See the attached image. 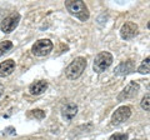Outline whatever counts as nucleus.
<instances>
[{"instance_id":"f257e3e1","label":"nucleus","mask_w":150,"mask_h":140,"mask_svg":"<svg viewBox=\"0 0 150 140\" xmlns=\"http://www.w3.org/2000/svg\"><path fill=\"white\" fill-rule=\"evenodd\" d=\"M65 8H67V10L73 16H75L80 21H86L89 19V16H90L86 4L81 1V0H69V1H65Z\"/></svg>"},{"instance_id":"f03ea898","label":"nucleus","mask_w":150,"mask_h":140,"mask_svg":"<svg viewBox=\"0 0 150 140\" xmlns=\"http://www.w3.org/2000/svg\"><path fill=\"white\" fill-rule=\"evenodd\" d=\"M86 59L83 57H78L75 58L71 63H70L67 69H65V76H67L69 80H75L79 76H81V74L84 73V70L86 68Z\"/></svg>"},{"instance_id":"7ed1b4c3","label":"nucleus","mask_w":150,"mask_h":140,"mask_svg":"<svg viewBox=\"0 0 150 140\" xmlns=\"http://www.w3.org/2000/svg\"><path fill=\"white\" fill-rule=\"evenodd\" d=\"M111 64H112V55L109 51H101V53L98 54L95 59H94L93 69L95 73L101 74V73H104Z\"/></svg>"},{"instance_id":"20e7f679","label":"nucleus","mask_w":150,"mask_h":140,"mask_svg":"<svg viewBox=\"0 0 150 140\" xmlns=\"http://www.w3.org/2000/svg\"><path fill=\"white\" fill-rule=\"evenodd\" d=\"M54 45H53V41L49 40V39H40L35 41V44L31 46V53L35 57H46V55L50 54V51L53 50Z\"/></svg>"},{"instance_id":"39448f33","label":"nucleus","mask_w":150,"mask_h":140,"mask_svg":"<svg viewBox=\"0 0 150 140\" xmlns=\"http://www.w3.org/2000/svg\"><path fill=\"white\" fill-rule=\"evenodd\" d=\"M20 23V14L19 13H13L9 16H6L5 19L1 21V25H0V29L5 34H10L13 30L16 29V26Z\"/></svg>"},{"instance_id":"423d86ee","label":"nucleus","mask_w":150,"mask_h":140,"mask_svg":"<svg viewBox=\"0 0 150 140\" xmlns=\"http://www.w3.org/2000/svg\"><path fill=\"white\" fill-rule=\"evenodd\" d=\"M131 116V109L129 106L123 105L116 109L111 115V125H119L126 121Z\"/></svg>"},{"instance_id":"0eeeda50","label":"nucleus","mask_w":150,"mask_h":140,"mask_svg":"<svg viewBox=\"0 0 150 140\" xmlns=\"http://www.w3.org/2000/svg\"><path fill=\"white\" fill-rule=\"evenodd\" d=\"M138 31H139V28L134 21H126L120 29V36L124 40H131L138 35Z\"/></svg>"},{"instance_id":"6e6552de","label":"nucleus","mask_w":150,"mask_h":140,"mask_svg":"<svg viewBox=\"0 0 150 140\" xmlns=\"http://www.w3.org/2000/svg\"><path fill=\"white\" fill-rule=\"evenodd\" d=\"M139 89H140V85L138 83L130 81L123 89V91L118 95V100L123 101V100H126V99H130V98H134L139 93Z\"/></svg>"},{"instance_id":"1a4fd4ad","label":"nucleus","mask_w":150,"mask_h":140,"mask_svg":"<svg viewBox=\"0 0 150 140\" xmlns=\"http://www.w3.org/2000/svg\"><path fill=\"white\" fill-rule=\"evenodd\" d=\"M48 86H49V84H48V81H45V80L35 81V83L30 84L29 93L31 95H40V94H43V93H45V90L48 89Z\"/></svg>"},{"instance_id":"9d476101","label":"nucleus","mask_w":150,"mask_h":140,"mask_svg":"<svg viewBox=\"0 0 150 140\" xmlns=\"http://www.w3.org/2000/svg\"><path fill=\"white\" fill-rule=\"evenodd\" d=\"M76 114H78V106L75 104H73V103H68V104L64 105L63 109H62V115L67 121L73 120V118Z\"/></svg>"},{"instance_id":"9b49d317","label":"nucleus","mask_w":150,"mask_h":140,"mask_svg":"<svg viewBox=\"0 0 150 140\" xmlns=\"http://www.w3.org/2000/svg\"><path fill=\"white\" fill-rule=\"evenodd\" d=\"M15 69V62L13 59H8L5 62L0 63V78H5L14 71Z\"/></svg>"},{"instance_id":"f8f14e48","label":"nucleus","mask_w":150,"mask_h":140,"mask_svg":"<svg viewBox=\"0 0 150 140\" xmlns=\"http://www.w3.org/2000/svg\"><path fill=\"white\" fill-rule=\"evenodd\" d=\"M115 74H118V75H128V74L133 73L134 71V63L133 60H126V62L121 63L118 68L115 70Z\"/></svg>"},{"instance_id":"ddd939ff","label":"nucleus","mask_w":150,"mask_h":140,"mask_svg":"<svg viewBox=\"0 0 150 140\" xmlns=\"http://www.w3.org/2000/svg\"><path fill=\"white\" fill-rule=\"evenodd\" d=\"M11 49H13V43L10 40L1 41V43H0V58H1L5 53H8L9 50H11Z\"/></svg>"},{"instance_id":"4468645a","label":"nucleus","mask_w":150,"mask_h":140,"mask_svg":"<svg viewBox=\"0 0 150 140\" xmlns=\"http://www.w3.org/2000/svg\"><path fill=\"white\" fill-rule=\"evenodd\" d=\"M149 68H150V59L146 58L144 60V62L142 63V65L138 68V71L140 74H149Z\"/></svg>"},{"instance_id":"2eb2a0df","label":"nucleus","mask_w":150,"mask_h":140,"mask_svg":"<svg viewBox=\"0 0 150 140\" xmlns=\"http://www.w3.org/2000/svg\"><path fill=\"white\" fill-rule=\"evenodd\" d=\"M30 116L33 118H36V119H44L45 118V111L41 110V109H35V110H30Z\"/></svg>"},{"instance_id":"dca6fc26","label":"nucleus","mask_w":150,"mask_h":140,"mask_svg":"<svg viewBox=\"0 0 150 140\" xmlns=\"http://www.w3.org/2000/svg\"><path fill=\"white\" fill-rule=\"evenodd\" d=\"M149 100H150V96H149V94H146V95L143 98L142 103H140L142 108H143L145 111H149V109H150V103H149Z\"/></svg>"},{"instance_id":"f3484780","label":"nucleus","mask_w":150,"mask_h":140,"mask_svg":"<svg viewBox=\"0 0 150 140\" xmlns=\"http://www.w3.org/2000/svg\"><path fill=\"white\" fill-rule=\"evenodd\" d=\"M109 140H128V134H112Z\"/></svg>"},{"instance_id":"a211bd4d","label":"nucleus","mask_w":150,"mask_h":140,"mask_svg":"<svg viewBox=\"0 0 150 140\" xmlns=\"http://www.w3.org/2000/svg\"><path fill=\"white\" fill-rule=\"evenodd\" d=\"M3 95V85H0V96Z\"/></svg>"}]
</instances>
